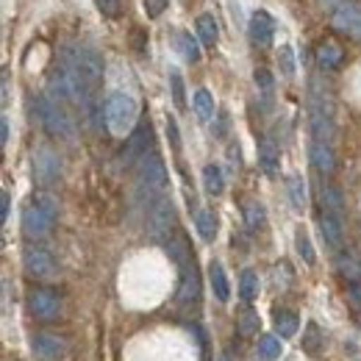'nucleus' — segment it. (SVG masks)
<instances>
[{
  "instance_id": "7ed1b4c3",
  "label": "nucleus",
  "mask_w": 361,
  "mask_h": 361,
  "mask_svg": "<svg viewBox=\"0 0 361 361\" xmlns=\"http://www.w3.org/2000/svg\"><path fill=\"white\" fill-rule=\"evenodd\" d=\"M61 67L70 70L73 75H78L92 92L97 90V84L103 81V59L94 53V50H87V47H64L61 50Z\"/></svg>"
},
{
  "instance_id": "f257e3e1",
  "label": "nucleus",
  "mask_w": 361,
  "mask_h": 361,
  "mask_svg": "<svg viewBox=\"0 0 361 361\" xmlns=\"http://www.w3.org/2000/svg\"><path fill=\"white\" fill-rule=\"evenodd\" d=\"M56 217H59V200L47 192H39L28 200L25 212H23V231L25 236L31 239H39V236H47L53 226H56Z\"/></svg>"
},
{
  "instance_id": "9b49d317",
  "label": "nucleus",
  "mask_w": 361,
  "mask_h": 361,
  "mask_svg": "<svg viewBox=\"0 0 361 361\" xmlns=\"http://www.w3.org/2000/svg\"><path fill=\"white\" fill-rule=\"evenodd\" d=\"M150 139H153L150 123L136 126L134 131H131V136H128V142H126V147H123V161L126 164H134L142 156H147L150 153Z\"/></svg>"
},
{
  "instance_id": "dca6fc26",
  "label": "nucleus",
  "mask_w": 361,
  "mask_h": 361,
  "mask_svg": "<svg viewBox=\"0 0 361 361\" xmlns=\"http://www.w3.org/2000/svg\"><path fill=\"white\" fill-rule=\"evenodd\" d=\"M317 64H319V70H336L339 64H342V59H345V50L342 45L336 42V39H322L319 45H317Z\"/></svg>"
},
{
  "instance_id": "1a4fd4ad",
  "label": "nucleus",
  "mask_w": 361,
  "mask_h": 361,
  "mask_svg": "<svg viewBox=\"0 0 361 361\" xmlns=\"http://www.w3.org/2000/svg\"><path fill=\"white\" fill-rule=\"evenodd\" d=\"M23 264H25L28 275H34V278H50V275L56 272V259H53V253L45 250V247H39V245H28V247L23 250Z\"/></svg>"
},
{
  "instance_id": "6e6552de",
  "label": "nucleus",
  "mask_w": 361,
  "mask_h": 361,
  "mask_svg": "<svg viewBox=\"0 0 361 361\" xmlns=\"http://www.w3.org/2000/svg\"><path fill=\"white\" fill-rule=\"evenodd\" d=\"M28 309H31V314L37 317V319H56V317L61 314V298L53 292V289H34L31 295H28Z\"/></svg>"
},
{
  "instance_id": "2f4dec72",
  "label": "nucleus",
  "mask_w": 361,
  "mask_h": 361,
  "mask_svg": "<svg viewBox=\"0 0 361 361\" xmlns=\"http://www.w3.org/2000/svg\"><path fill=\"white\" fill-rule=\"evenodd\" d=\"M259 356L264 361H275L281 356V339L278 336H262L259 339Z\"/></svg>"
},
{
  "instance_id": "a19ab883",
  "label": "nucleus",
  "mask_w": 361,
  "mask_h": 361,
  "mask_svg": "<svg viewBox=\"0 0 361 361\" xmlns=\"http://www.w3.org/2000/svg\"><path fill=\"white\" fill-rule=\"evenodd\" d=\"M8 209H11V200H8V192H0V220H3V223L8 220Z\"/></svg>"
},
{
  "instance_id": "b1692460",
  "label": "nucleus",
  "mask_w": 361,
  "mask_h": 361,
  "mask_svg": "<svg viewBox=\"0 0 361 361\" xmlns=\"http://www.w3.org/2000/svg\"><path fill=\"white\" fill-rule=\"evenodd\" d=\"M192 106H195V114H197L203 123H209V120L214 117V97H212V92H209V90H197V92H195V97H192Z\"/></svg>"
},
{
  "instance_id": "f8f14e48",
  "label": "nucleus",
  "mask_w": 361,
  "mask_h": 361,
  "mask_svg": "<svg viewBox=\"0 0 361 361\" xmlns=\"http://www.w3.org/2000/svg\"><path fill=\"white\" fill-rule=\"evenodd\" d=\"M312 131H314V142H331V136H334L331 106L319 94H314V100H312Z\"/></svg>"
},
{
  "instance_id": "0eeeda50",
  "label": "nucleus",
  "mask_w": 361,
  "mask_h": 361,
  "mask_svg": "<svg viewBox=\"0 0 361 361\" xmlns=\"http://www.w3.org/2000/svg\"><path fill=\"white\" fill-rule=\"evenodd\" d=\"M334 28L361 42V0H339L334 6Z\"/></svg>"
},
{
  "instance_id": "cd10ccee",
  "label": "nucleus",
  "mask_w": 361,
  "mask_h": 361,
  "mask_svg": "<svg viewBox=\"0 0 361 361\" xmlns=\"http://www.w3.org/2000/svg\"><path fill=\"white\" fill-rule=\"evenodd\" d=\"M236 328H239L242 336H253V334L262 328V319H259V314H256L253 309H242V312H239V319H236Z\"/></svg>"
},
{
  "instance_id": "a878e982",
  "label": "nucleus",
  "mask_w": 361,
  "mask_h": 361,
  "mask_svg": "<svg viewBox=\"0 0 361 361\" xmlns=\"http://www.w3.org/2000/svg\"><path fill=\"white\" fill-rule=\"evenodd\" d=\"M239 295L245 303H253L259 298V275L253 270H245L239 278Z\"/></svg>"
},
{
  "instance_id": "4468645a",
  "label": "nucleus",
  "mask_w": 361,
  "mask_h": 361,
  "mask_svg": "<svg viewBox=\"0 0 361 361\" xmlns=\"http://www.w3.org/2000/svg\"><path fill=\"white\" fill-rule=\"evenodd\" d=\"M319 233H322V239H325V245H328V247H334V250H339V247H342L345 228H342V220H339V214H336V212L322 209V214H319Z\"/></svg>"
},
{
  "instance_id": "58836bf2",
  "label": "nucleus",
  "mask_w": 361,
  "mask_h": 361,
  "mask_svg": "<svg viewBox=\"0 0 361 361\" xmlns=\"http://www.w3.org/2000/svg\"><path fill=\"white\" fill-rule=\"evenodd\" d=\"M164 8H167V0H145V11H147V17H161Z\"/></svg>"
},
{
  "instance_id": "2eb2a0df",
  "label": "nucleus",
  "mask_w": 361,
  "mask_h": 361,
  "mask_svg": "<svg viewBox=\"0 0 361 361\" xmlns=\"http://www.w3.org/2000/svg\"><path fill=\"white\" fill-rule=\"evenodd\" d=\"M64 350H67V345H64V339L56 336V334H37V336H34V353H37L39 359L59 361L64 356Z\"/></svg>"
},
{
  "instance_id": "aec40b11",
  "label": "nucleus",
  "mask_w": 361,
  "mask_h": 361,
  "mask_svg": "<svg viewBox=\"0 0 361 361\" xmlns=\"http://www.w3.org/2000/svg\"><path fill=\"white\" fill-rule=\"evenodd\" d=\"M195 28H197V37H200L203 45L206 47L217 45V39H220V25H217V20H214L212 14H200Z\"/></svg>"
},
{
  "instance_id": "7c9ffc66",
  "label": "nucleus",
  "mask_w": 361,
  "mask_h": 361,
  "mask_svg": "<svg viewBox=\"0 0 361 361\" xmlns=\"http://www.w3.org/2000/svg\"><path fill=\"white\" fill-rule=\"evenodd\" d=\"M295 247H298V253L303 256L306 264H314V247H312V239H309V233L303 228H298V233H295Z\"/></svg>"
},
{
  "instance_id": "bb28decb",
  "label": "nucleus",
  "mask_w": 361,
  "mask_h": 361,
  "mask_svg": "<svg viewBox=\"0 0 361 361\" xmlns=\"http://www.w3.org/2000/svg\"><path fill=\"white\" fill-rule=\"evenodd\" d=\"M203 186H206L209 195H223L226 178H223V170H220L217 164H209V167L203 170Z\"/></svg>"
},
{
  "instance_id": "f3484780",
  "label": "nucleus",
  "mask_w": 361,
  "mask_h": 361,
  "mask_svg": "<svg viewBox=\"0 0 361 361\" xmlns=\"http://www.w3.org/2000/svg\"><path fill=\"white\" fill-rule=\"evenodd\" d=\"M183 275H180V289H178V300L180 303H197L200 298V278H197V270H195V262L183 267Z\"/></svg>"
},
{
  "instance_id": "4c0bfd02",
  "label": "nucleus",
  "mask_w": 361,
  "mask_h": 361,
  "mask_svg": "<svg viewBox=\"0 0 361 361\" xmlns=\"http://www.w3.org/2000/svg\"><path fill=\"white\" fill-rule=\"evenodd\" d=\"M256 87H259L262 92H267V94H270V90H272L270 70H264V67H259V70H256Z\"/></svg>"
},
{
  "instance_id": "72a5a7b5",
  "label": "nucleus",
  "mask_w": 361,
  "mask_h": 361,
  "mask_svg": "<svg viewBox=\"0 0 361 361\" xmlns=\"http://www.w3.org/2000/svg\"><path fill=\"white\" fill-rule=\"evenodd\" d=\"M322 209H328V212H342V197H339V189H334V186H328V189H322Z\"/></svg>"
},
{
  "instance_id": "c85d7f7f",
  "label": "nucleus",
  "mask_w": 361,
  "mask_h": 361,
  "mask_svg": "<svg viewBox=\"0 0 361 361\" xmlns=\"http://www.w3.org/2000/svg\"><path fill=\"white\" fill-rule=\"evenodd\" d=\"M178 50L180 56L189 61V64H195V61H200V45H197V39L192 37V34H178Z\"/></svg>"
},
{
  "instance_id": "9d476101",
  "label": "nucleus",
  "mask_w": 361,
  "mask_h": 361,
  "mask_svg": "<svg viewBox=\"0 0 361 361\" xmlns=\"http://www.w3.org/2000/svg\"><path fill=\"white\" fill-rule=\"evenodd\" d=\"M59 176H61V159L50 147H39L34 153V178L42 186H50L59 180Z\"/></svg>"
},
{
  "instance_id": "f03ea898",
  "label": "nucleus",
  "mask_w": 361,
  "mask_h": 361,
  "mask_svg": "<svg viewBox=\"0 0 361 361\" xmlns=\"http://www.w3.org/2000/svg\"><path fill=\"white\" fill-rule=\"evenodd\" d=\"M139 167H136V189H139V195L153 206L159 197H164V192H167V167H164V161H161V156L159 153H147V156H142L139 161H136Z\"/></svg>"
},
{
  "instance_id": "473e14b6",
  "label": "nucleus",
  "mask_w": 361,
  "mask_h": 361,
  "mask_svg": "<svg viewBox=\"0 0 361 361\" xmlns=\"http://www.w3.org/2000/svg\"><path fill=\"white\" fill-rule=\"evenodd\" d=\"M170 90H173V100H176V106L183 109V106H186V92H183V78H180L178 70H173V73H170Z\"/></svg>"
},
{
  "instance_id": "412c9836",
  "label": "nucleus",
  "mask_w": 361,
  "mask_h": 361,
  "mask_svg": "<svg viewBox=\"0 0 361 361\" xmlns=\"http://www.w3.org/2000/svg\"><path fill=\"white\" fill-rule=\"evenodd\" d=\"M286 192H289L292 206H295L298 212H303V209H306V203H309L306 180H303V176H289V178H286Z\"/></svg>"
},
{
  "instance_id": "4be33fe9",
  "label": "nucleus",
  "mask_w": 361,
  "mask_h": 361,
  "mask_svg": "<svg viewBox=\"0 0 361 361\" xmlns=\"http://www.w3.org/2000/svg\"><path fill=\"white\" fill-rule=\"evenodd\" d=\"M209 278H212V289H214V298L220 300V303H228V298H231V286H228V278H226V270H223V264H212L209 267Z\"/></svg>"
},
{
  "instance_id": "39448f33",
  "label": "nucleus",
  "mask_w": 361,
  "mask_h": 361,
  "mask_svg": "<svg viewBox=\"0 0 361 361\" xmlns=\"http://www.w3.org/2000/svg\"><path fill=\"white\" fill-rule=\"evenodd\" d=\"M147 233H150V239L164 242V245L176 236V206H173V200H170L167 195L159 197V200L150 206V214H147Z\"/></svg>"
},
{
  "instance_id": "37998d69",
  "label": "nucleus",
  "mask_w": 361,
  "mask_h": 361,
  "mask_svg": "<svg viewBox=\"0 0 361 361\" xmlns=\"http://www.w3.org/2000/svg\"><path fill=\"white\" fill-rule=\"evenodd\" d=\"M220 361H228V359H220Z\"/></svg>"
},
{
  "instance_id": "e433bc0d",
  "label": "nucleus",
  "mask_w": 361,
  "mask_h": 361,
  "mask_svg": "<svg viewBox=\"0 0 361 361\" xmlns=\"http://www.w3.org/2000/svg\"><path fill=\"white\" fill-rule=\"evenodd\" d=\"M94 6H97L100 14H106V17H117V14H120V0H94Z\"/></svg>"
},
{
  "instance_id": "423d86ee",
  "label": "nucleus",
  "mask_w": 361,
  "mask_h": 361,
  "mask_svg": "<svg viewBox=\"0 0 361 361\" xmlns=\"http://www.w3.org/2000/svg\"><path fill=\"white\" fill-rule=\"evenodd\" d=\"M37 117L42 123L50 136H59V139H70L73 136V120L67 117V111L61 109L59 100L53 97H37Z\"/></svg>"
},
{
  "instance_id": "20e7f679",
  "label": "nucleus",
  "mask_w": 361,
  "mask_h": 361,
  "mask_svg": "<svg viewBox=\"0 0 361 361\" xmlns=\"http://www.w3.org/2000/svg\"><path fill=\"white\" fill-rule=\"evenodd\" d=\"M103 114H106V126H109L111 134H117V136L131 134L136 128V117H139L136 97L128 94V92H111V94L106 97Z\"/></svg>"
},
{
  "instance_id": "ea45409f",
  "label": "nucleus",
  "mask_w": 361,
  "mask_h": 361,
  "mask_svg": "<svg viewBox=\"0 0 361 361\" xmlns=\"http://www.w3.org/2000/svg\"><path fill=\"white\" fill-rule=\"evenodd\" d=\"M167 136H170V142H173V150H180V134H178V123L170 117L167 120Z\"/></svg>"
},
{
  "instance_id": "79ce46f5",
  "label": "nucleus",
  "mask_w": 361,
  "mask_h": 361,
  "mask_svg": "<svg viewBox=\"0 0 361 361\" xmlns=\"http://www.w3.org/2000/svg\"><path fill=\"white\" fill-rule=\"evenodd\" d=\"M0 142H3V145L8 142V117L0 120Z\"/></svg>"
},
{
  "instance_id": "5701e85b",
  "label": "nucleus",
  "mask_w": 361,
  "mask_h": 361,
  "mask_svg": "<svg viewBox=\"0 0 361 361\" xmlns=\"http://www.w3.org/2000/svg\"><path fill=\"white\" fill-rule=\"evenodd\" d=\"M195 226H197V233H200L206 242H212V239L217 236V214H214L212 209H200L197 217H195Z\"/></svg>"
},
{
  "instance_id": "a211bd4d",
  "label": "nucleus",
  "mask_w": 361,
  "mask_h": 361,
  "mask_svg": "<svg viewBox=\"0 0 361 361\" xmlns=\"http://www.w3.org/2000/svg\"><path fill=\"white\" fill-rule=\"evenodd\" d=\"M309 156H312V164H314L317 173H322V176H331L334 173V150H331V145L328 142H312V150H309Z\"/></svg>"
},
{
  "instance_id": "393cba45",
  "label": "nucleus",
  "mask_w": 361,
  "mask_h": 361,
  "mask_svg": "<svg viewBox=\"0 0 361 361\" xmlns=\"http://www.w3.org/2000/svg\"><path fill=\"white\" fill-rule=\"evenodd\" d=\"M272 322H275V331H278V336H295V331L300 328V322H298V314L295 312H275L272 314Z\"/></svg>"
},
{
  "instance_id": "ddd939ff",
  "label": "nucleus",
  "mask_w": 361,
  "mask_h": 361,
  "mask_svg": "<svg viewBox=\"0 0 361 361\" xmlns=\"http://www.w3.org/2000/svg\"><path fill=\"white\" fill-rule=\"evenodd\" d=\"M247 34H250V42L256 47H267L272 42V34H275V23L267 11H253L250 14V23H247Z\"/></svg>"
},
{
  "instance_id": "c756f323",
  "label": "nucleus",
  "mask_w": 361,
  "mask_h": 361,
  "mask_svg": "<svg viewBox=\"0 0 361 361\" xmlns=\"http://www.w3.org/2000/svg\"><path fill=\"white\" fill-rule=\"evenodd\" d=\"M245 226L250 228V231H259V228L264 226V206H262V203L250 200V203L245 206Z\"/></svg>"
},
{
  "instance_id": "f704fd0d",
  "label": "nucleus",
  "mask_w": 361,
  "mask_h": 361,
  "mask_svg": "<svg viewBox=\"0 0 361 361\" xmlns=\"http://www.w3.org/2000/svg\"><path fill=\"white\" fill-rule=\"evenodd\" d=\"M319 342H322V334H319V328H317L314 322H309V325H306V336H303V350H309V353H317Z\"/></svg>"
},
{
  "instance_id": "c9c22d12",
  "label": "nucleus",
  "mask_w": 361,
  "mask_h": 361,
  "mask_svg": "<svg viewBox=\"0 0 361 361\" xmlns=\"http://www.w3.org/2000/svg\"><path fill=\"white\" fill-rule=\"evenodd\" d=\"M278 64H281V73H283L286 78L295 75V53H292V47H281V53H278Z\"/></svg>"
},
{
  "instance_id": "6ab92c4d",
  "label": "nucleus",
  "mask_w": 361,
  "mask_h": 361,
  "mask_svg": "<svg viewBox=\"0 0 361 361\" xmlns=\"http://www.w3.org/2000/svg\"><path fill=\"white\" fill-rule=\"evenodd\" d=\"M259 164H262V170H264L270 178L272 176H278L281 153H278V147H275L272 139H262V145H259Z\"/></svg>"
}]
</instances>
